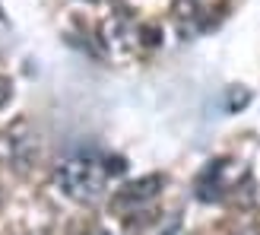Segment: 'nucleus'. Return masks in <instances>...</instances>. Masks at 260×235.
I'll return each mask as SVG.
<instances>
[{
	"mask_svg": "<svg viewBox=\"0 0 260 235\" xmlns=\"http://www.w3.org/2000/svg\"><path fill=\"white\" fill-rule=\"evenodd\" d=\"M108 168L89 156H70L57 165V188L76 203H99L105 197Z\"/></svg>",
	"mask_w": 260,
	"mask_h": 235,
	"instance_id": "1",
	"label": "nucleus"
},
{
	"mask_svg": "<svg viewBox=\"0 0 260 235\" xmlns=\"http://www.w3.org/2000/svg\"><path fill=\"white\" fill-rule=\"evenodd\" d=\"M0 153H4V159L13 162L16 168H25V165H32L38 159V143L29 134V127L19 121L0 137Z\"/></svg>",
	"mask_w": 260,
	"mask_h": 235,
	"instance_id": "2",
	"label": "nucleus"
},
{
	"mask_svg": "<svg viewBox=\"0 0 260 235\" xmlns=\"http://www.w3.org/2000/svg\"><path fill=\"white\" fill-rule=\"evenodd\" d=\"M162 191V178L159 175H149V178H140V181H130L127 188H121L118 194L111 197L114 210L118 213H137L143 210L146 203H152Z\"/></svg>",
	"mask_w": 260,
	"mask_h": 235,
	"instance_id": "3",
	"label": "nucleus"
},
{
	"mask_svg": "<svg viewBox=\"0 0 260 235\" xmlns=\"http://www.w3.org/2000/svg\"><path fill=\"white\" fill-rule=\"evenodd\" d=\"M102 42L108 45L111 54H130L140 45V32L134 29V22L127 16H111L102 25Z\"/></svg>",
	"mask_w": 260,
	"mask_h": 235,
	"instance_id": "4",
	"label": "nucleus"
},
{
	"mask_svg": "<svg viewBox=\"0 0 260 235\" xmlns=\"http://www.w3.org/2000/svg\"><path fill=\"white\" fill-rule=\"evenodd\" d=\"M10 99H13V83L7 80V76H0V108H4Z\"/></svg>",
	"mask_w": 260,
	"mask_h": 235,
	"instance_id": "5",
	"label": "nucleus"
}]
</instances>
